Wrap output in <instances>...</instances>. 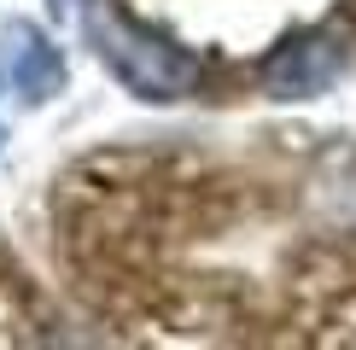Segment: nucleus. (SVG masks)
Returning <instances> with one entry per match:
<instances>
[{
  "mask_svg": "<svg viewBox=\"0 0 356 350\" xmlns=\"http://www.w3.org/2000/svg\"><path fill=\"white\" fill-rule=\"evenodd\" d=\"M6 76L24 99H53L65 88V58L35 24H12L6 29Z\"/></svg>",
  "mask_w": 356,
  "mask_h": 350,
  "instance_id": "7ed1b4c3",
  "label": "nucleus"
},
{
  "mask_svg": "<svg viewBox=\"0 0 356 350\" xmlns=\"http://www.w3.org/2000/svg\"><path fill=\"white\" fill-rule=\"evenodd\" d=\"M339 65H345L339 35L316 29V35H298V41H286V47H275L263 58V82H269V94H280V99H309V94H321V88L339 76Z\"/></svg>",
  "mask_w": 356,
  "mask_h": 350,
  "instance_id": "f03ea898",
  "label": "nucleus"
},
{
  "mask_svg": "<svg viewBox=\"0 0 356 350\" xmlns=\"http://www.w3.org/2000/svg\"><path fill=\"white\" fill-rule=\"evenodd\" d=\"M94 47L111 65V76L140 99H181L199 94V58H187L181 47H170L164 35H152V24L129 18L117 0H94L88 12Z\"/></svg>",
  "mask_w": 356,
  "mask_h": 350,
  "instance_id": "f257e3e1",
  "label": "nucleus"
}]
</instances>
